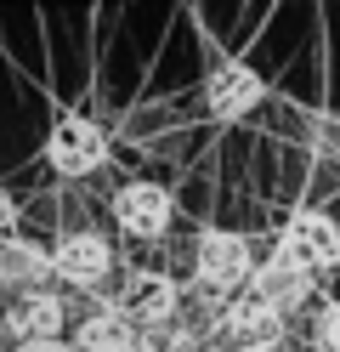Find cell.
Segmentation results:
<instances>
[{"instance_id": "obj_1", "label": "cell", "mask_w": 340, "mask_h": 352, "mask_svg": "<svg viewBox=\"0 0 340 352\" xmlns=\"http://www.w3.org/2000/svg\"><path fill=\"white\" fill-rule=\"evenodd\" d=\"M261 261L249 256V239L233 233V228H204L193 239V284L199 290H210V296H244L249 290V278H256Z\"/></svg>"}, {"instance_id": "obj_2", "label": "cell", "mask_w": 340, "mask_h": 352, "mask_svg": "<svg viewBox=\"0 0 340 352\" xmlns=\"http://www.w3.org/2000/svg\"><path fill=\"white\" fill-rule=\"evenodd\" d=\"M108 131L97 120H85V114H57L52 131H45V165H52L57 176H68V182H80V176H97L108 165Z\"/></svg>"}, {"instance_id": "obj_3", "label": "cell", "mask_w": 340, "mask_h": 352, "mask_svg": "<svg viewBox=\"0 0 340 352\" xmlns=\"http://www.w3.org/2000/svg\"><path fill=\"white\" fill-rule=\"evenodd\" d=\"M278 256L284 261H295L301 273H329L335 261H340V222L329 210H312V205H301V210H289L284 222H278Z\"/></svg>"}, {"instance_id": "obj_4", "label": "cell", "mask_w": 340, "mask_h": 352, "mask_svg": "<svg viewBox=\"0 0 340 352\" xmlns=\"http://www.w3.org/2000/svg\"><path fill=\"white\" fill-rule=\"evenodd\" d=\"M113 307H120L142 336H165V329H176V318H181V284H176L170 273L131 267V273H125V290H120Z\"/></svg>"}, {"instance_id": "obj_5", "label": "cell", "mask_w": 340, "mask_h": 352, "mask_svg": "<svg viewBox=\"0 0 340 352\" xmlns=\"http://www.w3.org/2000/svg\"><path fill=\"white\" fill-rule=\"evenodd\" d=\"M176 222V199L165 182H148V176H136L113 193V228L131 233V239H165Z\"/></svg>"}, {"instance_id": "obj_6", "label": "cell", "mask_w": 340, "mask_h": 352, "mask_svg": "<svg viewBox=\"0 0 340 352\" xmlns=\"http://www.w3.org/2000/svg\"><path fill=\"white\" fill-rule=\"evenodd\" d=\"M52 256H57V284H68V290H97V284H108L113 267H120V261H113V245L97 228L63 233L52 245Z\"/></svg>"}, {"instance_id": "obj_7", "label": "cell", "mask_w": 340, "mask_h": 352, "mask_svg": "<svg viewBox=\"0 0 340 352\" xmlns=\"http://www.w3.org/2000/svg\"><path fill=\"white\" fill-rule=\"evenodd\" d=\"M267 97V80L249 69V63H216L204 74V114L233 125V120H249V108H261Z\"/></svg>"}, {"instance_id": "obj_8", "label": "cell", "mask_w": 340, "mask_h": 352, "mask_svg": "<svg viewBox=\"0 0 340 352\" xmlns=\"http://www.w3.org/2000/svg\"><path fill=\"white\" fill-rule=\"evenodd\" d=\"M221 341L238 352H278L284 346V313H272L256 296H233L221 318Z\"/></svg>"}, {"instance_id": "obj_9", "label": "cell", "mask_w": 340, "mask_h": 352, "mask_svg": "<svg viewBox=\"0 0 340 352\" xmlns=\"http://www.w3.org/2000/svg\"><path fill=\"white\" fill-rule=\"evenodd\" d=\"M0 324H6V336L17 346H34V341H63V324H68V301L40 290V296H12L6 313H0Z\"/></svg>"}, {"instance_id": "obj_10", "label": "cell", "mask_w": 340, "mask_h": 352, "mask_svg": "<svg viewBox=\"0 0 340 352\" xmlns=\"http://www.w3.org/2000/svg\"><path fill=\"white\" fill-rule=\"evenodd\" d=\"M57 278V256L34 239H6L0 245V290L6 296H40Z\"/></svg>"}, {"instance_id": "obj_11", "label": "cell", "mask_w": 340, "mask_h": 352, "mask_svg": "<svg viewBox=\"0 0 340 352\" xmlns=\"http://www.w3.org/2000/svg\"><path fill=\"white\" fill-rule=\"evenodd\" d=\"M244 296H256V301H267L272 313H295V307H306L312 301V273H301L295 261H284L278 250H272L261 267H256V278H249V290Z\"/></svg>"}, {"instance_id": "obj_12", "label": "cell", "mask_w": 340, "mask_h": 352, "mask_svg": "<svg viewBox=\"0 0 340 352\" xmlns=\"http://www.w3.org/2000/svg\"><path fill=\"white\" fill-rule=\"evenodd\" d=\"M142 329H136L120 307H97V313H85L74 324V346L80 352H142Z\"/></svg>"}, {"instance_id": "obj_13", "label": "cell", "mask_w": 340, "mask_h": 352, "mask_svg": "<svg viewBox=\"0 0 340 352\" xmlns=\"http://www.w3.org/2000/svg\"><path fill=\"white\" fill-rule=\"evenodd\" d=\"M312 346L317 352H340V301H329L324 313H312Z\"/></svg>"}, {"instance_id": "obj_14", "label": "cell", "mask_w": 340, "mask_h": 352, "mask_svg": "<svg viewBox=\"0 0 340 352\" xmlns=\"http://www.w3.org/2000/svg\"><path fill=\"white\" fill-rule=\"evenodd\" d=\"M301 125H306V131H301V142L324 148V153H335V148H340V125H335V120H317V114H306Z\"/></svg>"}, {"instance_id": "obj_15", "label": "cell", "mask_w": 340, "mask_h": 352, "mask_svg": "<svg viewBox=\"0 0 340 352\" xmlns=\"http://www.w3.org/2000/svg\"><path fill=\"white\" fill-rule=\"evenodd\" d=\"M12 222H17V199H12V188L0 182V245H6V239H17Z\"/></svg>"}, {"instance_id": "obj_16", "label": "cell", "mask_w": 340, "mask_h": 352, "mask_svg": "<svg viewBox=\"0 0 340 352\" xmlns=\"http://www.w3.org/2000/svg\"><path fill=\"white\" fill-rule=\"evenodd\" d=\"M12 352H80L74 341H34V346H12Z\"/></svg>"}]
</instances>
